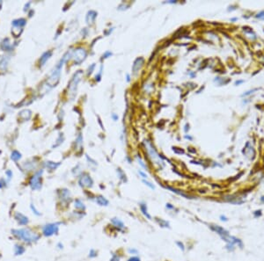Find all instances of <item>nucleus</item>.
<instances>
[{"label":"nucleus","mask_w":264,"mask_h":261,"mask_svg":"<svg viewBox=\"0 0 264 261\" xmlns=\"http://www.w3.org/2000/svg\"><path fill=\"white\" fill-rule=\"evenodd\" d=\"M11 234L15 237H17L18 239L22 240L26 244L36 243L41 237V235L39 234V233L32 230L29 228L11 229Z\"/></svg>","instance_id":"nucleus-1"},{"label":"nucleus","mask_w":264,"mask_h":261,"mask_svg":"<svg viewBox=\"0 0 264 261\" xmlns=\"http://www.w3.org/2000/svg\"><path fill=\"white\" fill-rule=\"evenodd\" d=\"M61 224L62 223H59V222L47 223L41 228V233H43V235L46 237H50L57 235L59 232V229H60Z\"/></svg>","instance_id":"nucleus-2"},{"label":"nucleus","mask_w":264,"mask_h":261,"mask_svg":"<svg viewBox=\"0 0 264 261\" xmlns=\"http://www.w3.org/2000/svg\"><path fill=\"white\" fill-rule=\"evenodd\" d=\"M63 63H64V61H63L61 59L59 63L57 65V67L55 68V70L53 71V72L50 75V77L48 78L47 85L49 87H54V86H55L58 84L59 79H60V75H61V70H62V67H63Z\"/></svg>","instance_id":"nucleus-3"},{"label":"nucleus","mask_w":264,"mask_h":261,"mask_svg":"<svg viewBox=\"0 0 264 261\" xmlns=\"http://www.w3.org/2000/svg\"><path fill=\"white\" fill-rule=\"evenodd\" d=\"M144 143L147 144L146 148H147V150H148V154L151 159V161L153 162L156 165L159 166L160 168H162L164 166V162L163 160L161 159V157L160 155L158 154V152L155 150V149L151 146V144L148 142V141H144Z\"/></svg>","instance_id":"nucleus-4"},{"label":"nucleus","mask_w":264,"mask_h":261,"mask_svg":"<svg viewBox=\"0 0 264 261\" xmlns=\"http://www.w3.org/2000/svg\"><path fill=\"white\" fill-rule=\"evenodd\" d=\"M82 75H83V72L81 71H78V72H76L74 74L73 77L70 81V84H69V86H68V92H69V94L71 95V98L72 99L74 98V96L76 94L77 87H78V85L79 83V81L81 80Z\"/></svg>","instance_id":"nucleus-5"},{"label":"nucleus","mask_w":264,"mask_h":261,"mask_svg":"<svg viewBox=\"0 0 264 261\" xmlns=\"http://www.w3.org/2000/svg\"><path fill=\"white\" fill-rule=\"evenodd\" d=\"M43 174V170H39L36 172L30 178L29 185L32 190L39 191L43 187V183H41V177Z\"/></svg>","instance_id":"nucleus-6"},{"label":"nucleus","mask_w":264,"mask_h":261,"mask_svg":"<svg viewBox=\"0 0 264 261\" xmlns=\"http://www.w3.org/2000/svg\"><path fill=\"white\" fill-rule=\"evenodd\" d=\"M109 223H110L111 226H112V228L114 229H115L117 232L123 233L125 230H126V225H125L124 222L122 219H120L119 217L114 216L112 218H110L109 219Z\"/></svg>","instance_id":"nucleus-7"},{"label":"nucleus","mask_w":264,"mask_h":261,"mask_svg":"<svg viewBox=\"0 0 264 261\" xmlns=\"http://www.w3.org/2000/svg\"><path fill=\"white\" fill-rule=\"evenodd\" d=\"M93 180L92 178V177L87 174V173H83L79 176L78 178V185L82 187V188H92L93 186Z\"/></svg>","instance_id":"nucleus-8"},{"label":"nucleus","mask_w":264,"mask_h":261,"mask_svg":"<svg viewBox=\"0 0 264 261\" xmlns=\"http://www.w3.org/2000/svg\"><path fill=\"white\" fill-rule=\"evenodd\" d=\"M86 56H87V52L83 48H78L72 52V57L76 64H80L86 59Z\"/></svg>","instance_id":"nucleus-9"},{"label":"nucleus","mask_w":264,"mask_h":261,"mask_svg":"<svg viewBox=\"0 0 264 261\" xmlns=\"http://www.w3.org/2000/svg\"><path fill=\"white\" fill-rule=\"evenodd\" d=\"M210 229L213 232H215L216 234H217L221 237V239L230 235V232L226 229H225L224 227H222L220 225H217V224H210Z\"/></svg>","instance_id":"nucleus-10"},{"label":"nucleus","mask_w":264,"mask_h":261,"mask_svg":"<svg viewBox=\"0 0 264 261\" xmlns=\"http://www.w3.org/2000/svg\"><path fill=\"white\" fill-rule=\"evenodd\" d=\"M138 208H139V211L141 213V215L149 221H151L152 220V215H151V213L149 212V209L147 203L144 201H141L139 204H138Z\"/></svg>","instance_id":"nucleus-11"},{"label":"nucleus","mask_w":264,"mask_h":261,"mask_svg":"<svg viewBox=\"0 0 264 261\" xmlns=\"http://www.w3.org/2000/svg\"><path fill=\"white\" fill-rule=\"evenodd\" d=\"M222 240L225 241L226 244H233L235 246H239L240 248H242L243 247V243L240 238H237L236 237H233L232 235H228L225 237L222 238Z\"/></svg>","instance_id":"nucleus-12"},{"label":"nucleus","mask_w":264,"mask_h":261,"mask_svg":"<svg viewBox=\"0 0 264 261\" xmlns=\"http://www.w3.org/2000/svg\"><path fill=\"white\" fill-rule=\"evenodd\" d=\"M93 200L100 207H108L109 200L103 195H96L93 198Z\"/></svg>","instance_id":"nucleus-13"},{"label":"nucleus","mask_w":264,"mask_h":261,"mask_svg":"<svg viewBox=\"0 0 264 261\" xmlns=\"http://www.w3.org/2000/svg\"><path fill=\"white\" fill-rule=\"evenodd\" d=\"M14 218L15 220L18 222V223L20 225H22V226H25V225H27L29 223V220H28V217L26 216L25 215L21 214V213H15L14 215Z\"/></svg>","instance_id":"nucleus-14"},{"label":"nucleus","mask_w":264,"mask_h":261,"mask_svg":"<svg viewBox=\"0 0 264 261\" xmlns=\"http://www.w3.org/2000/svg\"><path fill=\"white\" fill-rule=\"evenodd\" d=\"M154 221H155V223L158 224V226L160 227L161 229H170V228H171L170 222L167 221V220L164 219V218H161V217H155V218H154Z\"/></svg>","instance_id":"nucleus-15"},{"label":"nucleus","mask_w":264,"mask_h":261,"mask_svg":"<svg viewBox=\"0 0 264 261\" xmlns=\"http://www.w3.org/2000/svg\"><path fill=\"white\" fill-rule=\"evenodd\" d=\"M74 209H75L77 211L86 212V206L85 202L83 201L81 199H76V200H74Z\"/></svg>","instance_id":"nucleus-16"},{"label":"nucleus","mask_w":264,"mask_h":261,"mask_svg":"<svg viewBox=\"0 0 264 261\" xmlns=\"http://www.w3.org/2000/svg\"><path fill=\"white\" fill-rule=\"evenodd\" d=\"M144 58L143 57H138L137 59H136V61L134 62L133 65H132V71H133V73L134 74H136L139 70L142 68L143 64H144Z\"/></svg>","instance_id":"nucleus-17"},{"label":"nucleus","mask_w":264,"mask_h":261,"mask_svg":"<svg viewBox=\"0 0 264 261\" xmlns=\"http://www.w3.org/2000/svg\"><path fill=\"white\" fill-rule=\"evenodd\" d=\"M164 187H165V189L169 190L170 192H172V193L176 194H178V195H180V196H182V197H183V198H186V199H192V196H190V195H188V194L183 193L182 191H180V190H179V189H177V188H174V187H172V186H164Z\"/></svg>","instance_id":"nucleus-18"},{"label":"nucleus","mask_w":264,"mask_h":261,"mask_svg":"<svg viewBox=\"0 0 264 261\" xmlns=\"http://www.w3.org/2000/svg\"><path fill=\"white\" fill-rule=\"evenodd\" d=\"M60 198L62 200V201L63 202H68L71 200V198H72V194H71V192L70 190L68 189H62L61 192H60Z\"/></svg>","instance_id":"nucleus-19"},{"label":"nucleus","mask_w":264,"mask_h":261,"mask_svg":"<svg viewBox=\"0 0 264 261\" xmlns=\"http://www.w3.org/2000/svg\"><path fill=\"white\" fill-rule=\"evenodd\" d=\"M51 56H52V51L51 50H49V51H46V52H44L43 54V56L41 57V58H40V61H39V63H40V66L41 67H43L45 63H46V62L51 57Z\"/></svg>","instance_id":"nucleus-20"},{"label":"nucleus","mask_w":264,"mask_h":261,"mask_svg":"<svg viewBox=\"0 0 264 261\" xmlns=\"http://www.w3.org/2000/svg\"><path fill=\"white\" fill-rule=\"evenodd\" d=\"M31 116H32V112L29 109H24L21 112H20V114H19L20 119H21L23 121L28 120L31 118Z\"/></svg>","instance_id":"nucleus-21"},{"label":"nucleus","mask_w":264,"mask_h":261,"mask_svg":"<svg viewBox=\"0 0 264 261\" xmlns=\"http://www.w3.org/2000/svg\"><path fill=\"white\" fill-rule=\"evenodd\" d=\"M97 13L95 11H89L86 14V23L87 24H93L97 17Z\"/></svg>","instance_id":"nucleus-22"},{"label":"nucleus","mask_w":264,"mask_h":261,"mask_svg":"<svg viewBox=\"0 0 264 261\" xmlns=\"http://www.w3.org/2000/svg\"><path fill=\"white\" fill-rule=\"evenodd\" d=\"M9 60H10V57L8 56L0 57V70H1V71H5V69L7 68Z\"/></svg>","instance_id":"nucleus-23"},{"label":"nucleus","mask_w":264,"mask_h":261,"mask_svg":"<svg viewBox=\"0 0 264 261\" xmlns=\"http://www.w3.org/2000/svg\"><path fill=\"white\" fill-rule=\"evenodd\" d=\"M0 47H1V49H3L5 51H9L12 48L11 43H10V40L8 38H5V39L3 40V42H1V45H0Z\"/></svg>","instance_id":"nucleus-24"},{"label":"nucleus","mask_w":264,"mask_h":261,"mask_svg":"<svg viewBox=\"0 0 264 261\" xmlns=\"http://www.w3.org/2000/svg\"><path fill=\"white\" fill-rule=\"evenodd\" d=\"M60 163H55L52 161H47L45 163V166L49 170V171H55L58 168V166L60 165Z\"/></svg>","instance_id":"nucleus-25"},{"label":"nucleus","mask_w":264,"mask_h":261,"mask_svg":"<svg viewBox=\"0 0 264 261\" xmlns=\"http://www.w3.org/2000/svg\"><path fill=\"white\" fill-rule=\"evenodd\" d=\"M116 172H117V176H118V178H119V180H120L122 182L126 183V182L128 181L126 174L124 173V172H123L121 168H118V169L116 170Z\"/></svg>","instance_id":"nucleus-26"},{"label":"nucleus","mask_w":264,"mask_h":261,"mask_svg":"<svg viewBox=\"0 0 264 261\" xmlns=\"http://www.w3.org/2000/svg\"><path fill=\"white\" fill-rule=\"evenodd\" d=\"M26 21L25 19H18V20H14L12 21V26H18V27H23L26 25Z\"/></svg>","instance_id":"nucleus-27"},{"label":"nucleus","mask_w":264,"mask_h":261,"mask_svg":"<svg viewBox=\"0 0 264 261\" xmlns=\"http://www.w3.org/2000/svg\"><path fill=\"white\" fill-rule=\"evenodd\" d=\"M25 248L22 246V245H20V244H15L14 246V254L16 256H19V255H22L24 252H25Z\"/></svg>","instance_id":"nucleus-28"},{"label":"nucleus","mask_w":264,"mask_h":261,"mask_svg":"<svg viewBox=\"0 0 264 261\" xmlns=\"http://www.w3.org/2000/svg\"><path fill=\"white\" fill-rule=\"evenodd\" d=\"M11 160L17 162L21 158V154L19 151H17V150H13V151L11 152Z\"/></svg>","instance_id":"nucleus-29"},{"label":"nucleus","mask_w":264,"mask_h":261,"mask_svg":"<svg viewBox=\"0 0 264 261\" xmlns=\"http://www.w3.org/2000/svg\"><path fill=\"white\" fill-rule=\"evenodd\" d=\"M136 161L138 162V164H139V165H140L143 169H144V170H149V168H148V166H147V164L142 160V158L140 157L139 155H136Z\"/></svg>","instance_id":"nucleus-30"},{"label":"nucleus","mask_w":264,"mask_h":261,"mask_svg":"<svg viewBox=\"0 0 264 261\" xmlns=\"http://www.w3.org/2000/svg\"><path fill=\"white\" fill-rule=\"evenodd\" d=\"M98 255H99V252H98V251H97V250H95L93 248L89 250V252H88V258H91V259L96 258L97 257H98Z\"/></svg>","instance_id":"nucleus-31"},{"label":"nucleus","mask_w":264,"mask_h":261,"mask_svg":"<svg viewBox=\"0 0 264 261\" xmlns=\"http://www.w3.org/2000/svg\"><path fill=\"white\" fill-rule=\"evenodd\" d=\"M121 259H122V256L118 252H112L109 261H121Z\"/></svg>","instance_id":"nucleus-32"},{"label":"nucleus","mask_w":264,"mask_h":261,"mask_svg":"<svg viewBox=\"0 0 264 261\" xmlns=\"http://www.w3.org/2000/svg\"><path fill=\"white\" fill-rule=\"evenodd\" d=\"M127 252L130 256H134V255H138V254H139V251H138L136 248H135V247H129V248L127 249Z\"/></svg>","instance_id":"nucleus-33"},{"label":"nucleus","mask_w":264,"mask_h":261,"mask_svg":"<svg viewBox=\"0 0 264 261\" xmlns=\"http://www.w3.org/2000/svg\"><path fill=\"white\" fill-rule=\"evenodd\" d=\"M142 182L147 186V187H149L151 190H155L156 189V186H155V185L152 183V182H151L150 180H142Z\"/></svg>","instance_id":"nucleus-34"},{"label":"nucleus","mask_w":264,"mask_h":261,"mask_svg":"<svg viewBox=\"0 0 264 261\" xmlns=\"http://www.w3.org/2000/svg\"><path fill=\"white\" fill-rule=\"evenodd\" d=\"M175 244H176V246L178 247V248L182 251V252H185L186 251V246H185V244L183 243V242H182V241H176L175 242Z\"/></svg>","instance_id":"nucleus-35"},{"label":"nucleus","mask_w":264,"mask_h":261,"mask_svg":"<svg viewBox=\"0 0 264 261\" xmlns=\"http://www.w3.org/2000/svg\"><path fill=\"white\" fill-rule=\"evenodd\" d=\"M126 261H142V258H140L139 255H134V256H130Z\"/></svg>","instance_id":"nucleus-36"},{"label":"nucleus","mask_w":264,"mask_h":261,"mask_svg":"<svg viewBox=\"0 0 264 261\" xmlns=\"http://www.w3.org/2000/svg\"><path fill=\"white\" fill-rule=\"evenodd\" d=\"M30 209H31V210L33 211V213H34L36 216H41V213L35 208V206H34L33 203L30 205Z\"/></svg>","instance_id":"nucleus-37"},{"label":"nucleus","mask_w":264,"mask_h":261,"mask_svg":"<svg viewBox=\"0 0 264 261\" xmlns=\"http://www.w3.org/2000/svg\"><path fill=\"white\" fill-rule=\"evenodd\" d=\"M165 209L166 210H168V211H174L175 209V206L174 204L170 203V202H167V203H165Z\"/></svg>","instance_id":"nucleus-38"},{"label":"nucleus","mask_w":264,"mask_h":261,"mask_svg":"<svg viewBox=\"0 0 264 261\" xmlns=\"http://www.w3.org/2000/svg\"><path fill=\"white\" fill-rule=\"evenodd\" d=\"M138 174L142 178V180H148V174L141 170H138Z\"/></svg>","instance_id":"nucleus-39"},{"label":"nucleus","mask_w":264,"mask_h":261,"mask_svg":"<svg viewBox=\"0 0 264 261\" xmlns=\"http://www.w3.org/2000/svg\"><path fill=\"white\" fill-rule=\"evenodd\" d=\"M226 249L229 252H233L234 249H235V245L233 244H226Z\"/></svg>","instance_id":"nucleus-40"},{"label":"nucleus","mask_w":264,"mask_h":261,"mask_svg":"<svg viewBox=\"0 0 264 261\" xmlns=\"http://www.w3.org/2000/svg\"><path fill=\"white\" fill-rule=\"evenodd\" d=\"M112 54H112V53H111L110 51H107V52H106V53H105V54H103V56H102V59H106V58H108L109 57H111V56H112Z\"/></svg>","instance_id":"nucleus-41"},{"label":"nucleus","mask_w":264,"mask_h":261,"mask_svg":"<svg viewBox=\"0 0 264 261\" xmlns=\"http://www.w3.org/2000/svg\"><path fill=\"white\" fill-rule=\"evenodd\" d=\"M101 73H102V66L101 67V70H100L99 74H98V75H96V77H95V79H96L97 81H100V80H101Z\"/></svg>","instance_id":"nucleus-42"},{"label":"nucleus","mask_w":264,"mask_h":261,"mask_svg":"<svg viewBox=\"0 0 264 261\" xmlns=\"http://www.w3.org/2000/svg\"><path fill=\"white\" fill-rule=\"evenodd\" d=\"M219 219H220L221 222H225V223L228 221V218H227L226 215H221L219 216Z\"/></svg>","instance_id":"nucleus-43"},{"label":"nucleus","mask_w":264,"mask_h":261,"mask_svg":"<svg viewBox=\"0 0 264 261\" xmlns=\"http://www.w3.org/2000/svg\"><path fill=\"white\" fill-rule=\"evenodd\" d=\"M61 139H63V134H60V135H59V138H58V139H57V144H55L53 147H57V146H58V145H59V144L62 143V142H60V141H61Z\"/></svg>","instance_id":"nucleus-44"},{"label":"nucleus","mask_w":264,"mask_h":261,"mask_svg":"<svg viewBox=\"0 0 264 261\" xmlns=\"http://www.w3.org/2000/svg\"><path fill=\"white\" fill-rule=\"evenodd\" d=\"M254 215H255V217H259V216H261V210H256V211H255L254 212Z\"/></svg>","instance_id":"nucleus-45"},{"label":"nucleus","mask_w":264,"mask_h":261,"mask_svg":"<svg viewBox=\"0 0 264 261\" xmlns=\"http://www.w3.org/2000/svg\"><path fill=\"white\" fill-rule=\"evenodd\" d=\"M5 174H6V176H7V178H11V177H12V172H11V171H10V170H8V171H6L5 172Z\"/></svg>","instance_id":"nucleus-46"},{"label":"nucleus","mask_w":264,"mask_h":261,"mask_svg":"<svg viewBox=\"0 0 264 261\" xmlns=\"http://www.w3.org/2000/svg\"><path fill=\"white\" fill-rule=\"evenodd\" d=\"M57 247L58 250H63V244L61 242H59V243L57 244Z\"/></svg>","instance_id":"nucleus-47"},{"label":"nucleus","mask_w":264,"mask_h":261,"mask_svg":"<svg viewBox=\"0 0 264 261\" xmlns=\"http://www.w3.org/2000/svg\"><path fill=\"white\" fill-rule=\"evenodd\" d=\"M94 67H95V64L93 63V64H92L91 68H89V69H88V72H87V74H88V75H89V74H92V72H93V71Z\"/></svg>","instance_id":"nucleus-48"},{"label":"nucleus","mask_w":264,"mask_h":261,"mask_svg":"<svg viewBox=\"0 0 264 261\" xmlns=\"http://www.w3.org/2000/svg\"><path fill=\"white\" fill-rule=\"evenodd\" d=\"M256 91V89H255V90H253V91H247V92L244 93L242 96H247V95H250L251 93H253V91Z\"/></svg>","instance_id":"nucleus-49"},{"label":"nucleus","mask_w":264,"mask_h":261,"mask_svg":"<svg viewBox=\"0 0 264 261\" xmlns=\"http://www.w3.org/2000/svg\"><path fill=\"white\" fill-rule=\"evenodd\" d=\"M112 118L114 119V120H118V116H117L115 114H112Z\"/></svg>","instance_id":"nucleus-50"},{"label":"nucleus","mask_w":264,"mask_h":261,"mask_svg":"<svg viewBox=\"0 0 264 261\" xmlns=\"http://www.w3.org/2000/svg\"><path fill=\"white\" fill-rule=\"evenodd\" d=\"M243 82H244L243 80H240V81H236V82H235V85H240L241 83H243Z\"/></svg>","instance_id":"nucleus-51"},{"label":"nucleus","mask_w":264,"mask_h":261,"mask_svg":"<svg viewBox=\"0 0 264 261\" xmlns=\"http://www.w3.org/2000/svg\"><path fill=\"white\" fill-rule=\"evenodd\" d=\"M166 3H167V4H175L176 1H173V0H172V1H167Z\"/></svg>","instance_id":"nucleus-52"},{"label":"nucleus","mask_w":264,"mask_h":261,"mask_svg":"<svg viewBox=\"0 0 264 261\" xmlns=\"http://www.w3.org/2000/svg\"><path fill=\"white\" fill-rule=\"evenodd\" d=\"M3 186H4V184H3V182L1 180H0V189L3 188Z\"/></svg>","instance_id":"nucleus-53"},{"label":"nucleus","mask_w":264,"mask_h":261,"mask_svg":"<svg viewBox=\"0 0 264 261\" xmlns=\"http://www.w3.org/2000/svg\"><path fill=\"white\" fill-rule=\"evenodd\" d=\"M127 81H128V82H130V75H129V74H127Z\"/></svg>","instance_id":"nucleus-54"},{"label":"nucleus","mask_w":264,"mask_h":261,"mask_svg":"<svg viewBox=\"0 0 264 261\" xmlns=\"http://www.w3.org/2000/svg\"><path fill=\"white\" fill-rule=\"evenodd\" d=\"M185 138H187V139L188 138V139H190V140H191V139H192V137H190V136H188V135H186V136H185Z\"/></svg>","instance_id":"nucleus-55"},{"label":"nucleus","mask_w":264,"mask_h":261,"mask_svg":"<svg viewBox=\"0 0 264 261\" xmlns=\"http://www.w3.org/2000/svg\"><path fill=\"white\" fill-rule=\"evenodd\" d=\"M261 202H264V196H262V197L261 198Z\"/></svg>","instance_id":"nucleus-56"},{"label":"nucleus","mask_w":264,"mask_h":261,"mask_svg":"<svg viewBox=\"0 0 264 261\" xmlns=\"http://www.w3.org/2000/svg\"><path fill=\"white\" fill-rule=\"evenodd\" d=\"M185 131H186V132L188 131V125H186V127H185Z\"/></svg>","instance_id":"nucleus-57"},{"label":"nucleus","mask_w":264,"mask_h":261,"mask_svg":"<svg viewBox=\"0 0 264 261\" xmlns=\"http://www.w3.org/2000/svg\"><path fill=\"white\" fill-rule=\"evenodd\" d=\"M166 261H167V260H166Z\"/></svg>","instance_id":"nucleus-58"}]
</instances>
